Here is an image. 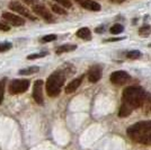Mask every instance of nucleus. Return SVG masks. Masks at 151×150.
Returning a JSON list of instances; mask_svg holds the SVG:
<instances>
[{"label":"nucleus","instance_id":"c85d7f7f","mask_svg":"<svg viewBox=\"0 0 151 150\" xmlns=\"http://www.w3.org/2000/svg\"><path fill=\"white\" fill-rule=\"evenodd\" d=\"M120 40H123V38H109V40H107V42H115V41H120Z\"/></svg>","mask_w":151,"mask_h":150},{"label":"nucleus","instance_id":"5701e85b","mask_svg":"<svg viewBox=\"0 0 151 150\" xmlns=\"http://www.w3.org/2000/svg\"><path fill=\"white\" fill-rule=\"evenodd\" d=\"M54 1L58 2L59 5H61L62 7H64V8H71V6H72L70 0H54Z\"/></svg>","mask_w":151,"mask_h":150},{"label":"nucleus","instance_id":"f257e3e1","mask_svg":"<svg viewBox=\"0 0 151 150\" xmlns=\"http://www.w3.org/2000/svg\"><path fill=\"white\" fill-rule=\"evenodd\" d=\"M127 137L137 144H151V121H141L127 129Z\"/></svg>","mask_w":151,"mask_h":150},{"label":"nucleus","instance_id":"20e7f679","mask_svg":"<svg viewBox=\"0 0 151 150\" xmlns=\"http://www.w3.org/2000/svg\"><path fill=\"white\" fill-rule=\"evenodd\" d=\"M29 87L28 80H14L9 85V93L13 95H18L25 93Z\"/></svg>","mask_w":151,"mask_h":150},{"label":"nucleus","instance_id":"cd10ccee","mask_svg":"<svg viewBox=\"0 0 151 150\" xmlns=\"http://www.w3.org/2000/svg\"><path fill=\"white\" fill-rule=\"evenodd\" d=\"M24 2H26L27 5H32V6H34V5H36L35 2H36V0H23Z\"/></svg>","mask_w":151,"mask_h":150},{"label":"nucleus","instance_id":"7c9ffc66","mask_svg":"<svg viewBox=\"0 0 151 150\" xmlns=\"http://www.w3.org/2000/svg\"><path fill=\"white\" fill-rule=\"evenodd\" d=\"M112 1H113V2H116V4H122L124 0H112Z\"/></svg>","mask_w":151,"mask_h":150},{"label":"nucleus","instance_id":"2eb2a0df","mask_svg":"<svg viewBox=\"0 0 151 150\" xmlns=\"http://www.w3.org/2000/svg\"><path fill=\"white\" fill-rule=\"evenodd\" d=\"M38 70H40L38 67H31V68H26V69L19 70L18 74L23 76H27V75H32V74H36V72H38Z\"/></svg>","mask_w":151,"mask_h":150},{"label":"nucleus","instance_id":"c756f323","mask_svg":"<svg viewBox=\"0 0 151 150\" xmlns=\"http://www.w3.org/2000/svg\"><path fill=\"white\" fill-rule=\"evenodd\" d=\"M101 32H104V27L101 26V27H98V28H96V33H101Z\"/></svg>","mask_w":151,"mask_h":150},{"label":"nucleus","instance_id":"bb28decb","mask_svg":"<svg viewBox=\"0 0 151 150\" xmlns=\"http://www.w3.org/2000/svg\"><path fill=\"white\" fill-rule=\"evenodd\" d=\"M10 30V27L7 25V24H4V23H0V31L7 32Z\"/></svg>","mask_w":151,"mask_h":150},{"label":"nucleus","instance_id":"dca6fc26","mask_svg":"<svg viewBox=\"0 0 151 150\" xmlns=\"http://www.w3.org/2000/svg\"><path fill=\"white\" fill-rule=\"evenodd\" d=\"M131 113H132V110H131L130 107H127L126 105H123V104H122L120 111H119V116H120V118H126V116H129Z\"/></svg>","mask_w":151,"mask_h":150},{"label":"nucleus","instance_id":"4468645a","mask_svg":"<svg viewBox=\"0 0 151 150\" xmlns=\"http://www.w3.org/2000/svg\"><path fill=\"white\" fill-rule=\"evenodd\" d=\"M77 49V45L75 44H64V45H61L57 49V54H61V53H64V52H70V51H73Z\"/></svg>","mask_w":151,"mask_h":150},{"label":"nucleus","instance_id":"423d86ee","mask_svg":"<svg viewBox=\"0 0 151 150\" xmlns=\"http://www.w3.org/2000/svg\"><path fill=\"white\" fill-rule=\"evenodd\" d=\"M111 79V82L114 84V85H117V86H121V85H124L129 79H130V76L127 72L125 71H114L113 74L109 77Z\"/></svg>","mask_w":151,"mask_h":150},{"label":"nucleus","instance_id":"39448f33","mask_svg":"<svg viewBox=\"0 0 151 150\" xmlns=\"http://www.w3.org/2000/svg\"><path fill=\"white\" fill-rule=\"evenodd\" d=\"M9 8H10L13 12L18 13L19 15L24 16V17H26V18L32 19V20H35V19H36L33 15H32L31 12H29L25 6H23L22 4H19V2H17V1H13V2H10V4H9Z\"/></svg>","mask_w":151,"mask_h":150},{"label":"nucleus","instance_id":"f03ea898","mask_svg":"<svg viewBox=\"0 0 151 150\" xmlns=\"http://www.w3.org/2000/svg\"><path fill=\"white\" fill-rule=\"evenodd\" d=\"M145 98V92L139 86L126 87L122 93V104L130 107L132 111L143 105Z\"/></svg>","mask_w":151,"mask_h":150},{"label":"nucleus","instance_id":"9d476101","mask_svg":"<svg viewBox=\"0 0 151 150\" xmlns=\"http://www.w3.org/2000/svg\"><path fill=\"white\" fill-rule=\"evenodd\" d=\"M82 8L88 9L91 12H98L101 10V5L98 2H96L94 0H76Z\"/></svg>","mask_w":151,"mask_h":150},{"label":"nucleus","instance_id":"1a4fd4ad","mask_svg":"<svg viewBox=\"0 0 151 150\" xmlns=\"http://www.w3.org/2000/svg\"><path fill=\"white\" fill-rule=\"evenodd\" d=\"M33 12L36 14V15H38L40 17L44 18L46 22H54V18L51 15V13L44 6H42V5H34L33 6Z\"/></svg>","mask_w":151,"mask_h":150},{"label":"nucleus","instance_id":"7ed1b4c3","mask_svg":"<svg viewBox=\"0 0 151 150\" xmlns=\"http://www.w3.org/2000/svg\"><path fill=\"white\" fill-rule=\"evenodd\" d=\"M64 84V76L61 72H54L47 78L46 92L50 97H55L60 94L61 88Z\"/></svg>","mask_w":151,"mask_h":150},{"label":"nucleus","instance_id":"9b49d317","mask_svg":"<svg viewBox=\"0 0 151 150\" xmlns=\"http://www.w3.org/2000/svg\"><path fill=\"white\" fill-rule=\"evenodd\" d=\"M101 78V69L99 66H94L91 67L88 72V79L90 82H97L99 81Z\"/></svg>","mask_w":151,"mask_h":150},{"label":"nucleus","instance_id":"aec40b11","mask_svg":"<svg viewBox=\"0 0 151 150\" xmlns=\"http://www.w3.org/2000/svg\"><path fill=\"white\" fill-rule=\"evenodd\" d=\"M52 10L58 15H67V10L63 9L61 6H58V5H52Z\"/></svg>","mask_w":151,"mask_h":150},{"label":"nucleus","instance_id":"f8f14e48","mask_svg":"<svg viewBox=\"0 0 151 150\" xmlns=\"http://www.w3.org/2000/svg\"><path fill=\"white\" fill-rule=\"evenodd\" d=\"M82 78H83V76L77 78V79H73L71 82H69L68 86L65 87V93H67V94H71V93L76 92V90L78 89V87L80 86V84H81V81H82Z\"/></svg>","mask_w":151,"mask_h":150},{"label":"nucleus","instance_id":"6e6552de","mask_svg":"<svg viewBox=\"0 0 151 150\" xmlns=\"http://www.w3.org/2000/svg\"><path fill=\"white\" fill-rule=\"evenodd\" d=\"M2 19L6 23H8V24H10V25L13 26H22L25 24V20L22 17H19L17 15H14L12 13H4L2 14Z\"/></svg>","mask_w":151,"mask_h":150},{"label":"nucleus","instance_id":"a878e982","mask_svg":"<svg viewBox=\"0 0 151 150\" xmlns=\"http://www.w3.org/2000/svg\"><path fill=\"white\" fill-rule=\"evenodd\" d=\"M145 104L147 105V111L151 112V97H150V98H145Z\"/></svg>","mask_w":151,"mask_h":150},{"label":"nucleus","instance_id":"0eeeda50","mask_svg":"<svg viewBox=\"0 0 151 150\" xmlns=\"http://www.w3.org/2000/svg\"><path fill=\"white\" fill-rule=\"evenodd\" d=\"M42 87H43V80H36L34 82V87H33V98L38 105H43L44 103V98H43V92H42Z\"/></svg>","mask_w":151,"mask_h":150},{"label":"nucleus","instance_id":"6ab92c4d","mask_svg":"<svg viewBox=\"0 0 151 150\" xmlns=\"http://www.w3.org/2000/svg\"><path fill=\"white\" fill-rule=\"evenodd\" d=\"M151 32L150 25H143L140 30H139V34L142 35V36H148Z\"/></svg>","mask_w":151,"mask_h":150},{"label":"nucleus","instance_id":"412c9836","mask_svg":"<svg viewBox=\"0 0 151 150\" xmlns=\"http://www.w3.org/2000/svg\"><path fill=\"white\" fill-rule=\"evenodd\" d=\"M13 48V44L10 42H1L0 43V52H6Z\"/></svg>","mask_w":151,"mask_h":150},{"label":"nucleus","instance_id":"ddd939ff","mask_svg":"<svg viewBox=\"0 0 151 150\" xmlns=\"http://www.w3.org/2000/svg\"><path fill=\"white\" fill-rule=\"evenodd\" d=\"M76 34H77L78 38H82V40H87V41L91 40V33H90V30L87 27H82L80 30H78Z\"/></svg>","mask_w":151,"mask_h":150},{"label":"nucleus","instance_id":"393cba45","mask_svg":"<svg viewBox=\"0 0 151 150\" xmlns=\"http://www.w3.org/2000/svg\"><path fill=\"white\" fill-rule=\"evenodd\" d=\"M4 95H5V81H0V104L4 100Z\"/></svg>","mask_w":151,"mask_h":150},{"label":"nucleus","instance_id":"4be33fe9","mask_svg":"<svg viewBox=\"0 0 151 150\" xmlns=\"http://www.w3.org/2000/svg\"><path fill=\"white\" fill-rule=\"evenodd\" d=\"M57 40V35H53V34H51V35H45L42 38L41 40V42L42 43H47V42H52V41H55Z\"/></svg>","mask_w":151,"mask_h":150},{"label":"nucleus","instance_id":"a211bd4d","mask_svg":"<svg viewBox=\"0 0 151 150\" xmlns=\"http://www.w3.org/2000/svg\"><path fill=\"white\" fill-rule=\"evenodd\" d=\"M123 30H124V27L121 25V24H114L112 27H111V33L112 34H114V35H116V34H120V33H122L123 32Z\"/></svg>","mask_w":151,"mask_h":150},{"label":"nucleus","instance_id":"b1692460","mask_svg":"<svg viewBox=\"0 0 151 150\" xmlns=\"http://www.w3.org/2000/svg\"><path fill=\"white\" fill-rule=\"evenodd\" d=\"M47 56V52H40V53H35V54H31L27 56L28 60H33V59H37V58H43V56Z\"/></svg>","mask_w":151,"mask_h":150},{"label":"nucleus","instance_id":"f3484780","mask_svg":"<svg viewBox=\"0 0 151 150\" xmlns=\"http://www.w3.org/2000/svg\"><path fill=\"white\" fill-rule=\"evenodd\" d=\"M126 56H127L129 59H131V60H135V59H139V58L141 56V52L138 50L129 51V52L126 53Z\"/></svg>","mask_w":151,"mask_h":150}]
</instances>
